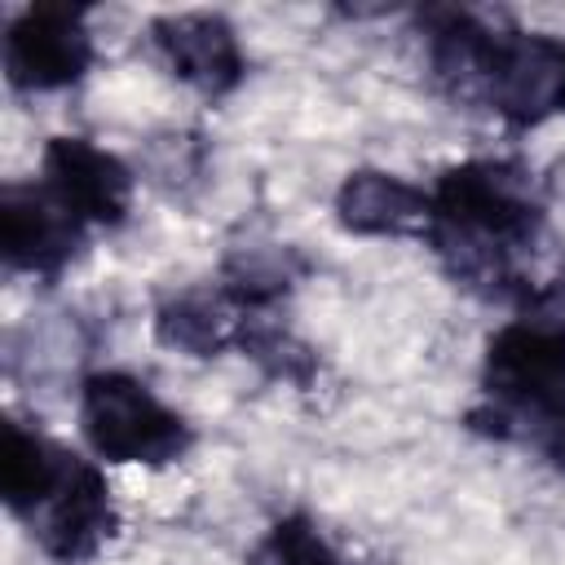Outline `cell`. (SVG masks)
<instances>
[{
  "mask_svg": "<svg viewBox=\"0 0 565 565\" xmlns=\"http://www.w3.org/2000/svg\"><path fill=\"white\" fill-rule=\"evenodd\" d=\"M71 463H75V450H66L57 437H49L44 424L9 419L4 450H0V494H4L9 512L18 521L26 512H35L57 490V481L66 477Z\"/></svg>",
  "mask_w": 565,
  "mask_h": 565,
  "instance_id": "10",
  "label": "cell"
},
{
  "mask_svg": "<svg viewBox=\"0 0 565 565\" xmlns=\"http://www.w3.org/2000/svg\"><path fill=\"white\" fill-rule=\"evenodd\" d=\"M247 565H353V556L318 516L282 512L252 539Z\"/></svg>",
  "mask_w": 565,
  "mask_h": 565,
  "instance_id": "11",
  "label": "cell"
},
{
  "mask_svg": "<svg viewBox=\"0 0 565 565\" xmlns=\"http://www.w3.org/2000/svg\"><path fill=\"white\" fill-rule=\"evenodd\" d=\"M150 66L181 93L225 102L247 84V35L216 9H181L146 22Z\"/></svg>",
  "mask_w": 565,
  "mask_h": 565,
  "instance_id": "2",
  "label": "cell"
},
{
  "mask_svg": "<svg viewBox=\"0 0 565 565\" xmlns=\"http://www.w3.org/2000/svg\"><path fill=\"white\" fill-rule=\"evenodd\" d=\"M331 221L349 238L406 243L433 230V190L388 163H358L331 190Z\"/></svg>",
  "mask_w": 565,
  "mask_h": 565,
  "instance_id": "7",
  "label": "cell"
},
{
  "mask_svg": "<svg viewBox=\"0 0 565 565\" xmlns=\"http://www.w3.org/2000/svg\"><path fill=\"white\" fill-rule=\"evenodd\" d=\"M243 327L247 305H238L221 282H177V291H168L150 313V340L168 358L194 366H207L230 349L238 353Z\"/></svg>",
  "mask_w": 565,
  "mask_h": 565,
  "instance_id": "9",
  "label": "cell"
},
{
  "mask_svg": "<svg viewBox=\"0 0 565 565\" xmlns=\"http://www.w3.org/2000/svg\"><path fill=\"white\" fill-rule=\"evenodd\" d=\"M22 521L31 525V547L49 565H97L124 530V499L93 459L75 455L57 490Z\"/></svg>",
  "mask_w": 565,
  "mask_h": 565,
  "instance_id": "4",
  "label": "cell"
},
{
  "mask_svg": "<svg viewBox=\"0 0 565 565\" xmlns=\"http://www.w3.org/2000/svg\"><path fill=\"white\" fill-rule=\"evenodd\" d=\"M481 110L512 128L556 124L565 115V40L530 26H499Z\"/></svg>",
  "mask_w": 565,
  "mask_h": 565,
  "instance_id": "5",
  "label": "cell"
},
{
  "mask_svg": "<svg viewBox=\"0 0 565 565\" xmlns=\"http://www.w3.org/2000/svg\"><path fill=\"white\" fill-rule=\"evenodd\" d=\"M0 247L9 274L62 278L84 247V225L44 181H4L0 194Z\"/></svg>",
  "mask_w": 565,
  "mask_h": 565,
  "instance_id": "8",
  "label": "cell"
},
{
  "mask_svg": "<svg viewBox=\"0 0 565 565\" xmlns=\"http://www.w3.org/2000/svg\"><path fill=\"white\" fill-rule=\"evenodd\" d=\"M75 419L88 450L128 472L181 468L194 450V419L128 366H102L79 380Z\"/></svg>",
  "mask_w": 565,
  "mask_h": 565,
  "instance_id": "1",
  "label": "cell"
},
{
  "mask_svg": "<svg viewBox=\"0 0 565 565\" xmlns=\"http://www.w3.org/2000/svg\"><path fill=\"white\" fill-rule=\"evenodd\" d=\"M40 181L71 207L79 225L124 230L137 216V168L84 132H53L40 154Z\"/></svg>",
  "mask_w": 565,
  "mask_h": 565,
  "instance_id": "6",
  "label": "cell"
},
{
  "mask_svg": "<svg viewBox=\"0 0 565 565\" xmlns=\"http://www.w3.org/2000/svg\"><path fill=\"white\" fill-rule=\"evenodd\" d=\"M97 35L84 9L66 4H26L4 22V75L13 93L53 97L71 93L93 75Z\"/></svg>",
  "mask_w": 565,
  "mask_h": 565,
  "instance_id": "3",
  "label": "cell"
}]
</instances>
